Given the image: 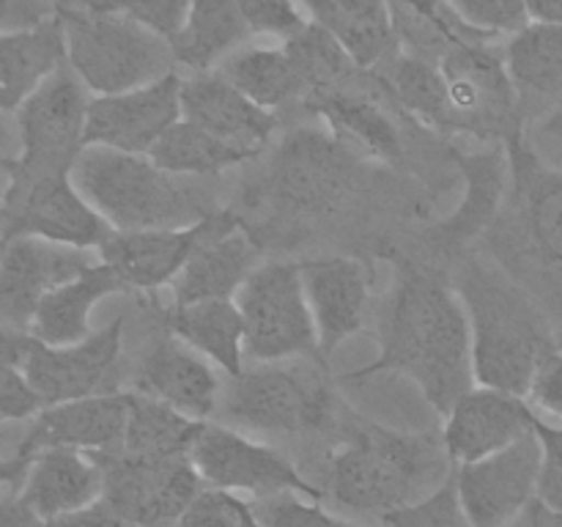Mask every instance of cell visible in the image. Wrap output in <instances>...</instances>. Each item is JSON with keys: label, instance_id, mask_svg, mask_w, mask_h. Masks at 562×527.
<instances>
[{"label": "cell", "instance_id": "6da1fadb", "mask_svg": "<svg viewBox=\"0 0 562 527\" xmlns=\"http://www.w3.org/2000/svg\"><path fill=\"white\" fill-rule=\"evenodd\" d=\"M376 373L406 377L442 417L475 388L470 313L445 274L395 261L393 285L379 311L376 360L355 368L346 379L362 382Z\"/></svg>", "mask_w": 562, "mask_h": 527}, {"label": "cell", "instance_id": "7a4b0ae2", "mask_svg": "<svg viewBox=\"0 0 562 527\" xmlns=\"http://www.w3.org/2000/svg\"><path fill=\"white\" fill-rule=\"evenodd\" d=\"M442 431H401L371 421L346 423L324 461V497L379 522L428 497L453 478Z\"/></svg>", "mask_w": 562, "mask_h": 527}, {"label": "cell", "instance_id": "3957f363", "mask_svg": "<svg viewBox=\"0 0 562 527\" xmlns=\"http://www.w3.org/2000/svg\"><path fill=\"white\" fill-rule=\"evenodd\" d=\"M71 179L113 231L192 228L220 212L209 179L173 176L143 154L86 146Z\"/></svg>", "mask_w": 562, "mask_h": 527}, {"label": "cell", "instance_id": "277c9868", "mask_svg": "<svg viewBox=\"0 0 562 527\" xmlns=\"http://www.w3.org/2000/svg\"><path fill=\"white\" fill-rule=\"evenodd\" d=\"M456 289L470 313L475 384L527 399L538 366L558 346L536 307L516 285L483 267L467 269Z\"/></svg>", "mask_w": 562, "mask_h": 527}, {"label": "cell", "instance_id": "5b68a950", "mask_svg": "<svg viewBox=\"0 0 562 527\" xmlns=\"http://www.w3.org/2000/svg\"><path fill=\"white\" fill-rule=\"evenodd\" d=\"M64 27L66 64L91 97L135 91L173 75V49L165 38L99 0H55Z\"/></svg>", "mask_w": 562, "mask_h": 527}, {"label": "cell", "instance_id": "8992f818", "mask_svg": "<svg viewBox=\"0 0 562 527\" xmlns=\"http://www.w3.org/2000/svg\"><path fill=\"white\" fill-rule=\"evenodd\" d=\"M324 366L318 360L247 362L239 377H225L220 401L225 426L269 437L327 431L335 421V393Z\"/></svg>", "mask_w": 562, "mask_h": 527}, {"label": "cell", "instance_id": "52a82bcc", "mask_svg": "<svg viewBox=\"0 0 562 527\" xmlns=\"http://www.w3.org/2000/svg\"><path fill=\"white\" fill-rule=\"evenodd\" d=\"M360 181V157L329 130H291L274 148L252 206L272 217L318 220L344 206Z\"/></svg>", "mask_w": 562, "mask_h": 527}, {"label": "cell", "instance_id": "ba28073f", "mask_svg": "<svg viewBox=\"0 0 562 527\" xmlns=\"http://www.w3.org/2000/svg\"><path fill=\"white\" fill-rule=\"evenodd\" d=\"M91 91L80 77L60 66L16 110L20 159L11 173L9 190H22L53 176H69L86 148V121ZM5 190V192H9Z\"/></svg>", "mask_w": 562, "mask_h": 527}, {"label": "cell", "instance_id": "9c48e42d", "mask_svg": "<svg viewBox=\"0 0 562 527\" xmlns=\"http://www.w3.org/2000/svg\"><path fill=\"white\" fill-rule=\"evenodd\" d=\"M234 300L245 322L247 362H324L300 264L263 261Z\"/></svg>", "mask_w": 562, "mask_h": 527}, {"label": "cell", "instance_id": "30bf717a", "mask_svg": "<svg viewBox=\"0 0 562 527\" xmlns=\"http://www.w3.org/2000/svg\"><path fill=\"white\" fill-rule=\"evenodd\" d=\"M190 461L203 486L252 494L258 500L283 492L324 500V489L307 481L289 456L225 423H203L192 442Z\"/></svg>", "mask_w": 562, "mask_h": 527}, {"label": "cell", "instance_id": "8fae6325", "mask_svg": "<svg viewBox=\"0 0 562 527\" xmlns=\"http://www.w3.org/2000/svg\"><path fill=\"white\" fill-rule=\"evenodd\" d=\"M461 132L505 143L525 135L519 93L505 66V44L470 42L439 60Z\"/></svg>", "mask_w": 562, "mask_h": 527}, {"label": "cell", "instance_id": "7c38bea8", "mask_svg": "<svg viewBox=\"0 0 562 527\" xmlns=\"http://www.w3.org/2000/svg\"><path fill=\"white\" fill-rule=\"evenodd\" d=\"M20 236L75 250H99L113 236V228L86 201L69 173L5 192L0 203V242Z\"/></svg>", "mask_w": 562, "mask_h": 527}, {"label": "cell", "instance_id": "4fadbf2b", "mask_svg": "<svg viewBox=\"0 0 562 527\" xmlns=\"http://www.w3.org/2000/svg\"><path fill=\"white\" fill-rule=\"evenodd\" d=\"M93 459L104 472V503L140 527H173L203 489L190 459H137L121 450Z\"/></svg>", "mask_w": 562, "mask_h": 527}, {"label": "cell", "instance_id": "5bb4252c", "mask_svg": "<svg viewBox=\"0 0 562 527\" xmlns=\"http://www.w3.org/2000/svg\"><path fill=\"white\" fill-rule=\"evenodd\" d=\"M124 324V316H119L108 327L93 329L88 338L69 346H44L33 340L22 373L36 390L42 406L115 393Z\"/></svg>", "mask_w": 562, "mask_h": 527}, {"label": "cell", "instance_id": "9a60e30c", "mask_svg": "<svg viewBox=\"0 0 562 527\" xmlns=\"http://www.w3.org/2000/svg\"><path fill=\"white\" fill-rule=\"evenodd\" d=\"M541 442L527 434L486 459L453 467L456 494L472 527H503L538 497L541 475Z\"/></svg>", "mask_w": 562, "mask_h": 527}, {"label": "cell", "instance_id": "2e32d148", "mask_svg": "<svg viewBox=\"0 0 562 527\" xmlns=\"http://www.w3.org/2000/svg\"><path fill=\"white\" fill-rule=\"evenodd\" d=\"M261 267V242L234 206L220 209L203 223V234L170 285L173 302L234 300L245 280Z\"/></svg>", "mask_w": 562, "mask_h": 527}, {"label": "cell", "instance_id": "e0dca14e", "mask_svg": "<svg viewBox=\"0 0 562 527\" xmlns=\"http://www.w3.org/2000/svg\"><path fill=\"white\" fill-rule=\"evenodd\" d=\"M181 121V75L162 77L135 91L91 97L86 121V146L113 148L121 154H143L162 141L165 132Z\"/></svg>", "mask_w": 562, "mask_h": 527}, {"label": "cell", "instance_id": "ac0fdd59", "mask_svg": "<svg viewBox=\"0 0 562 527\" xmlns=\"http://www.w3.org/2000/svg\"><path fill=\"white\" fill-rule=\"evenodd\" d=\"M225 373L165 329L148 344L132 377V393L159 401L168 410L209 423L220 412Z\"/></svg>", "mask_w": 562, "mask_h": 527}, {"label": "cell", "instance_id": "d6986e66", "mask_svg": "<svg viewBox=\"0 0 562 527\" xmlns=\"http://www.w3.org/2000/svg\"><path fill=\"white\" fill-rule=\"evenodd\" d=\"M538 415L525 395L505 390H467L445 415L442 442L453 464L486 459L536 431Z\"/></svg>", "mask_w": 562, "mask_h": 527}, {"label": "cell", "instance_id": "ffe728a7", "mask_svg": "<svg viewBox=\"0 0 562 527\" xmlns=\"http://www.w3.org/2000/svg\"><path fill=\"white\" fill-rule=\"evenodd\" d=\"M91 264L86 250L31 236L0 242V322L27 333L38 302Z\"/></svg>", "mask_w": 562, "mask_h": 527}, {"label": "cell", "instance_id": "44dd1931", "mask_svg": "<svg viewBox=\"0 0 562 527\" xmlns=\"http://www.w3.org/2000/svg\"><path fill=\"white\" fill-rule=\"evenodd\" d=\"M307 305L318 329L324 362L338 346L362 333L371 307V274L349 256H318L300 261Z\"/></svg>", "mask_w": 562, "mask_h": 527}, {"label": "cell", "instance_id": "7402d4cb", "mask_svg": "<svg viewBox=\"0 0 562 527\" xmlns=\"http://www.w3.org/2000/svg\"><path fill=\"white\" fill-rule=\"evenodd\" d=\"M130 410L132 393H121V390L44 406L33 417L16 450L27 456H36L38 450L47 448H71L91 456L115 453L124 445Z\"/></svg>", "mask_w": 562, "mask_h": 527}, {"label": "cell", "instance_id": "603a6c76", "mask_svg": "<svg viewBox=\"0 0 562 527\" xmlns=\"http://www.w3.org/2000/svg\"><path fill=\"white\" fill-rule=\"evenodd\" d=\"M387 104L393 102L382 77L373 69H366L357 82L305 99L302 108L322 115L327 130L357 154H368L382 162H398L404 143L393 115L387 113Z\"/></svg>", "mask_w": 562, "mask_h": 527}, {"label": "cell", "instance_id": "cb8c5ba5", "mask_svg": "<svg viewBox=\"0 0 562 527\" xmlns=\"http://www.w3.org/2000/svg\"><path fill=\"white\" fill-rule=\"evenodd\" d=\"M181 119L250 154H263L280 130V115L258 108L217 69L181 75Z\"/></svg>", "mask_w": 562, "mask_h": 527}, {"label": "cell", "instance_id": "d4e9b609", "mask_svg": "<svg viewBox=\"0 0 562 527\" xmlns=\"http://www.w3.org/2000/svg\"><path fill=\"white\" fill-rule=\"evenodd\" d=\"M456 165L464 179V198L442 223L428 228V245L445 253L461 250L486 234L503 209L508 184L514 181L505 143H492L477 152H456Z\"/></svg>", "mask_w": 562, "mask_h": 527}, {"label": "cell", "instance_id": "484cf974", "mask_svg": "<svg viewBox=\"0 0 562 527\" xmlns=\"http://www.w3.org/2000/svg\"><path fill=\"white\" fill-rule=\"evenodd\" d=\"M206 223V220H203ZM203 223L192 228L162 231H113L99 247V261L108 264L126 291H157L173 285L184 264L190 261Z\"/></svg>", "mask_w": 562, "mask_h": 527}, {"label": "cell", "instance_id": "4316f807", "mask_svg": "<svg viewBox=\"0 0 562 527\" xmlns=\"http://www.w3.org/2000/svg\"><path fill=\"white\" fill-rule=\"evenodd\" d=\"M104 494V472L91 453L71 448L38 450L16 497L44 522L91 508Z\"/></svg>", "mask_w": 562, "mask_h": 527}, {"label": "cell", "instance_id": "83f0119b", "mask_svg": "<svg viewBox=\"0 0 562 527\" xmlns=\"http://www.w3.org/2000/svg\"><path fill=\"white\" fill-rule=\"evenodd\" d=\"M521 228L538 261L562 272V170L543 168L525 135L508 143Z\"/></svg>", "mask_w": 562, "mask_h": 527}, {"label": "cell", "instance_id": "f1b7e54d", "mask_svg": "<svg viewBox=\"0 0 562 527\" xmlns=\"http://www.w3.org/2000/svg\"><path fill=\"white\" fill-rule=\"evenodd\" d=\"M64 64V27L55 9L36 25L0 33V113L16 115L36 88Z\"/></svg>", "mask_w": 562, "mask_h": 527}, {"label": "cell", "instance_id": "f546056e", "mask_svg": "<svg viewBox=\"0 0 562 527\" xmlns=\"http://www.w3.org/2000/svg\"><path fill=\"white\" fill-rule=\"evenodd\" d=\"M126 285L104 261H93L82 274L49 291L33 311L27 335L44 346H69L88 338L91 313L108 296L121 294Z\"/></svg>", "mask_w": 562, "mask_h": 527}, {"label": "cell", "instance_id": "4dcf8cb0", "mask_svg": "<svg viewBox=\"0 0 562 527\" xmlns=\"http://www.w3.org/2000/svg\"><path fill=\"white\" fill-rule=\"evenodd\" d=\"M505 66L519 93L521 115H562V25L530 22L505 42Z\"/></svg>", "mask_w": 562, "mask_h": 527}, {"label": "cell", "instance_id": "1f68e13d", "mask_svg": "<svg viewBox=\"0 0 562 527\" xmlns=\"http://www.w3.org/2000/svg\"><path fill=\"white\" fill-rule=\"evenodd\" d=\"M165 329L206 357L217 371L234 379L245 371V322L236 300L170 302L162 311Z\"/></svg>", "mask_w": 562, "mask_h": 527}, {"label": "cell", "instance_id": "d6a6232c", "mask_svg": "<svg viewBox=\"0 0 562 527\" xmlns=\"http://www.w3.org/2000/svg\"><path fill=\"white\" fill-rule=\"evenodd\" d=\"M376 71L382 77L387 97L398 113L412 115L423 126L442 135H456L461 132L459 115H456L453 102H450L448 82H445L439 64L431 60L412 58V55L395 49Z\"/></svg>", "mask_w": 562, "mask_h": 527}, {"label": "cell", "instance_id": "836d02e7", "mask_svg": "<svg viewBox=\"0 0 562 527\" xmlns=\"http://www.w3.org/2000/svg\"><path fill=\"white\" fill-rule=\"evenodd\" d=\"M250 36L236 0H192L184 27L170 42L176 69L181 66L187 75L214 71L231 53L245 47Z\"/></svg>", "mask_w": 562, "mask_h": 527}, {"label": "cell", "instance_id": "e575fe53", "mask_svg": "<svg viewBox=\"0 0 562 527\" xmlns=\"http://www.w3.org/2000/svg\"><path fill=\"white\" fill-rule=\"evenodd\" d=\"M305 5L362 69H379L398 49L387 0H305Z\"/></svg>", "mask_w": 562, "mask_h": 527}, {"label": "cell", "instance_id": "d590c367", "mask_svg": "<svg viewBox=\"0 0 562 527\" xmlns=\"http://www.w3.org/2000/svg\"><path fill=\"white\" fill-rule=\"evenodd\" d=\"M220 75L239 88L250 102L258 108L278 113L291 104H302L305 99V82L296 71L294 60L285 53V47H256L245 44L236 53H231L217 66Z\"/></svg>", "mask_w": 562, "mask_h": 527}, {"label": "cell", "instance_id": "8d00e7d4", "mask_svg": "<svg viewBox=\"0 0 562 527\" xmlns=\"http://www.w3.org/2000/svg\"><path fill=\"white\" fill-rule=\"evenodd\" d=\"M395 44L412 58L439 64L450 49L470 42H486V36L470 31L448 0H387ZM497 42V38H488Z\"/></svg>", "mask_w": 562, "mask_h": 527}, {"label": "cell", "instance_id": "74e56055", "mask_svg": "<svg viewBox=\"0 0 562 527\" xmlns=\"http://www.w3.org/2000/svg\"><path fill=\"white\" fill-rule=\"evenodd\" d=\"M148 157H151V162H157L159 168L173 176L217 179L225 170H234L239 165L256 159V154L231 146V143L220 141L212 132L181 119L179 124L165 132L162 141L151 148Z\"/></svg>", "mask_w": 562, "mask_h": 527}, {"label": "cell", "instance_id": "f35d334b", "mask_svg": "<svg viewBox=\"0 0 562 527\" xmlns=\"http://www.w3.org/2000/svg\"><path fill=\"white\" fill-rule=\"evenodd\" d=\"M201 426L203 423L190 421L159 401L132 393L130 426H126L121 453L137 456V459H190L192 442Z\"/></svg>", "mask_w": 562, "mask_h": 527}, {"label": "cell", "instance_id": "ab89813d", "mask_svg": "<svg viewBox=\"0 0 562 527\" xmlns=\"http://www.w3.org/2000/svg\"><path fill=\"white\" fill-rule=\"evenodd\" d=\"M283 47L294 60L302 82H305V99L338 91V88L351 86L366 75V69L351 58L349 49L318 22H311L300 36L285 42Z\"/></svg>", "mask_w": 562, "mask_h": 527}, {"label": "cell", "instance_id": "60d3db41", "mask_svg": "<svg viewBox=\"0 0 562 527\" xmlns=\"http://www.w3.org/2000/svg\"><path fill=\"white\" fill-rule=\"evenodd\" d=\"M470 31L486 38H510L532 22L527 0H448Z\"/></svg>", "mask_w": 562, "mask_h": 527}, {"label": "cell", "instance_id": "b9f144b4", "mask_svg": "<svg viewBox=\"0 0 562 527\" xmlns=\"http://www.w3.org/2000/svg\"><path fill=\"white\" fill-rule=\"evenodd\" d=\"M236 3L252 36L278 38L280 44L300 36L313 22L305 0H236Z\"/></svg>", "mask_w": 562, "mask_h": 527}, {"label": "cell", "instance_id": "7bdbcfd3", "mask_svg": "<svg viewBox=\"0 0 562 527\" xmlns=\"http://www.w3.org/2000/svg\"><path fill=\"white\" fill-rule=\"evenodd\" d=\"M322 500L302 497V494H274V497H263L252 503L258 522L263 527H362L357 522L344 519V516L333 514Z\"/></svg>", "mask_w": 562, "mask_h": 527}, {"label": "cell", "instance_id": "ee69618b", "mask_svg": "<svg viewBox=\"0 0 562 527\" xmlns=\"http://www.w3.org/2000/svg\"><path fill=\"white\" fill-rule=\"evenodd\" d=\"M384 527H472L461 511L456 483L450 478L442 489H437L428 497L393 511L382 519Z\"/></svg>", "mask_w": 562, "mask_h": 527}, {"label": "cell", "instance_id": "f6af8a7d", "mask_svg": "<svg viewBox=\"0 0 562 527\" xmlns=\"http://www.w3.org/2000/svg\"><path fill=\"white\" fill-rule=\"evenodd\" d=\"M99 3L140 22L168 44L179 36L192 9V0H99Z\"/></svg>", "mask_w": 562, "mask_h": 527}, {"label": "cell", "instance_id": "bcb514c9", "mask_svg": "<svg viewBox=\"0 0 562 527\" xmlns=\"http://www.w3.org/2000/svg\"><path fill=\"white\" fill-rule=\"evenodd\" d=\"M250 503L241 500L239 494L223 492V489L203 486L184 514L176 519L173 527H239L245 519Z\"/></svg>", "mask_w": 562, "mask_h": 527}, {"label": "cell", "instance_id": "7dc6e473", "mask_svg": "<svg viewBox=\"0 0 562 527\" xmlns=\"http://www.w3.org/2000/svg\"><path fill=\"white\" fill-rule=\"evenodd\" d=\"M538 442H541V475H538V500L562 516V426L538 417Z\"/></svg>", "mask_w": 562, "mask_h": 527}, {"label": "cell", "instance_id": "c3c4849f", "mask_svg": "<svg viewBox=\"0 0 562 527\" xmlns=\"http://www.w3.org/2000/svg\"><path fill=\"white\" fill-rule=\"evenodd\" d=\"M527 401L536 410L538 417H552L549 423L562 426V351L554 346L538 366L536 377H532L530 393Z\"/></svg>", "mask_w": 562, "mask_h": 527}, {"label": "cell", "instance_id": "681fc988", "mask_svg": "<svg viewBox=\"0 0 562 527\" xmlns=\"http://www.w3.org/2000/svg\"><path fill=\"white\" fill-rule=\"evenodd\" d=\"M42 410V401L22 368H0V423L36 417Z\"/></svg>", "mask_w": 562, "mask_h": 527}, {"label": "cell", "instance_id": "f907efd6", "mask_svg": "<svg viewBox=\"0 0 562 527\" xmlns=\"http://www.w3.org/2000/svg\"><path fill=\"white\" fill-rule=\"evenodd\" d=\"M53 9L55 3H44V0H0V33L36 25L47 20Z\"/></svg>", "mask_w": 562, "mask_h": 527}, {"label": "cell", "instance_id": "816d5d0a", "mask_svg": "<svg viewBox=\"0 0 562 527\" xmlns=\"http://www.w3.org/2000/svg\"><path fill=\"white\" fill-rule=\"evenodd\" d=\"M20 159V132H16L14 115L0 113V203L11 184V173Z\"/></svg>", "mask_w": 562, "mask_h": 527}, {"label": "cell", "instance_id": "f5cc1de1", "mask_svg": "<svg viewBox=\"0 0 562 527\" xmlns=\"http://www.w3.org/2000/svg\"><path fill=\"white\" fill-rule=\"evenodd\" d=\"M33 338L25 329H16L11 324L0 322V368H22Z\"/></svg>", "mask_w": 562, "mask_h": 527}, {"label": "cell", "instance_id": "db71d44e", "mask_svg": "<svg viewBox=\"0 0 562 527\" xmlns=\"http://www.w3.org/2000/svg\"><path fill=\"white\" fill-rule=\"evenodd\" d=\"M0 527H47L16 494L0 497Z\"/></svg>", "mask_w": 562, "mask_h": 527}, {"label": "cell", "instance_id": "11a10c76", "mask_svg": "<svg viewBox=\"0 0 562 527\" xmlns=\"http://www.w3.org/2000/svg\"><path fill=\"white\" fill-rule=\"evenodd\" d=\"M503 527H562V516L536 497L516 519H510Z\"/></svg>", "mask_w": 562, "mask_h": 527}, {"label": "cell", "instance_id": "9f6ffc18", "mask_svg": "<svg viewBox=\"0 0 562 527\" xmlns=\"http://www.w3.org/2000/svg\"><path fill=\"white\" fill-rule=\"evenodd\" d=\"M31 461L33 456L22 453V450H16L11 459H0V492L3 489H9L11 494L20 492L22 481H25L27 470H31Z\"/></svg>", "mask_w": 562, "mask_h": 527}, {"label": "cell", "instance_id": "6f0895ef", "mask_svg": "<svg viewBox=\"0 0 562 527\" xmlns=\"http://www.w3.org/2000/svg\"><path fill=\"white\" fill-rule=\"evenodd\" d=\"M532 22H552L562 25V0H527Z\"/></svg>", "mask_w": 562, "mask_h": 527}, {"label": "cell", "instance_id": "680465c9", "mask_svg": "<svg viewBox=\"0 0 562 527\" xmlns=\"http://www.w3.org/2000/svg\"><path fill=\"white\" fill-rule=\"evenodd\" d=\"M239 527H263V525H261V522H258L256 511H252V503H250V508H247L245 519H241V525H239Z\"/></svg>", "mask_w": 562, "mask_h": 527}]
</instances>
